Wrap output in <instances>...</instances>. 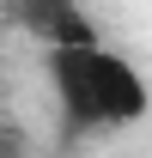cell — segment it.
Returning <instances> with one entry per match:
<instances>
[{
    "mask_svg": "<svg viewBox=\"0 0 152 158\" xmlns=\"http://www.w3.org/2000/svg\"><path fill=\"white\" fill-rule=\"evenodd\" d=\"M49 85L73 134H110V128H134L152 110V85L128 55L103 49L97 37L61 43L49 49Z\"/></svg>",
    "mask_w": 152,
    "mask_h": 158,
    "instance_id": "6da1fadb",
    "label": "cell"
},
{
    "mask_svg": "<svg viewBox=\"0 0 152 158\" xmlns=\"http://www.w3.org/2000/svg\"><path fill=\"white\" fill-rule=\"evenodd\" d=\"M12 6H19V24H24V31L49 37V49L91 37V24H85V12H79L73 0H12Z\"/></svg>",
    "mask_w": 152,
    "mask_h": 158,
    "instance_id": "7a4b0ae2",
    "label": "cell"
}]
</instances>
